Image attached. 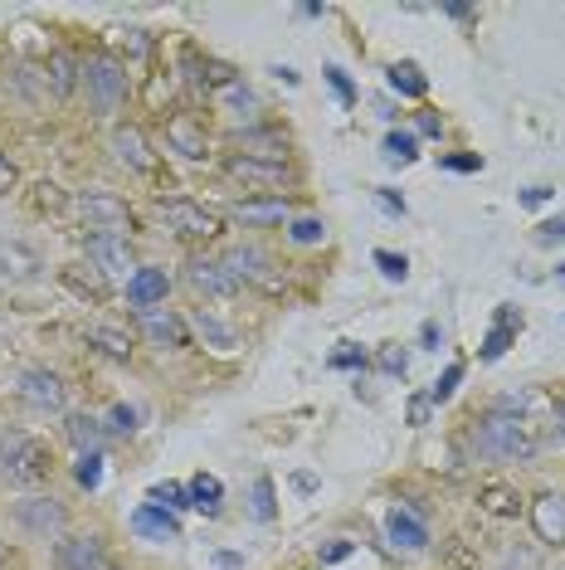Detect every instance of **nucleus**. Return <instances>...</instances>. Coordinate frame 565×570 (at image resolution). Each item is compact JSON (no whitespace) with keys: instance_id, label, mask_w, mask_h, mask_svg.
<instances>
[{"instance_id":"f257e3e1","label":"nucleus","mask_w":565,"mask_h":570,"mask_svg":"<svg viewBox=\"0 0 565 570\" xmlns=\"http://www.w3.org/2000/svg\"><path fill=\"white\" fill-rule=\"evenodd\" d=\"M473 449H478V459H493V463H526L542 449V430H536V420H526V414L493 405V414H483V420L473 424Z\"/></svg>"},{"instance_id":"f03ea898","label":"nucleus","mask_w":565,"mask_h":570,"mask_svg":"<svg viewBox=\"0 0 565 570\" xmlns=\"http://www.w3.org/2000/svg\"><path fill=\"white\" fill-rule=\"evenodd\" d=\"M49 473V453L40 439L30 434H6L0 439V478H10V483H40Z\"/></svg>"},{"instance_id":"7ed1b4c3","label":"nucleus","mask_w":565,"mask_h":570,"mask_svg":"<svg viewBox=\"0 0 565 570\" xmlns=\"http://www.w3.org/2000/svg\"><path fill=\"white\" fill-rule=\"evenodd\" d=\"M79 73H83V88H88V98H93L98 112H118V108H122V98H127V73H122L118 59L93 55Z\"/></svg>"},{"instance_id":"20e7f679","label":"nucleus","mask_w":565,"mask_h":570,"mask_svg":"<svg viewBox=\"0 0 565 570\" xmlns=\"http://www.w3.org/2000/svg\"><path fill=\"white\" fill-rule=\"evenodd\" d=\"M380 531H385V541L405 556H419L424 547H429V527H424L415 502H390V508L380 512Z\"/></svg>"},{"instance_id":"39448f33","label":"nucleus","mask_w":565,"mask_h":570,"mask_svg":"<svg viewBox=\"0 0 565 570\" xmlns=\"http://www.w3.org/2000/svg\"><path fill=\"white\" fill-rule=\"evenodd\" d=\"M79 215L93 235H127V225H132V210H127L112 190H88V196H79Z\"/></svg>"},{"instance_id":"423d86ee","label":"nucleus","mask_w":565,"mask_h":570,"mask_svg":"<svg viewBox=\"0 0 565 570\" xmlns=\"http://www.w3.org/2000/svg\"><path fill=\"white\" fill-rule=\"evenodd\" d=\"M161 215H166V225L186 239H215L220 235V215L205 210V205H196V200H161Z\"/></svg>"},{"instance_id":"0eeeda50","label":"nucleus","mask_w":565,"mask_h":570,"mask_svg":"<svg viewBox=\"0 0 565 570\" xmlns=\"http://www.w3.org/2000/svg\"><path fill=\"white\" fill-rule=\"evenodd\" d=\"M127 527H132L141 541H151V547H176V541H181V522H176L166 508H157V502H141V508H132Z\"/></svg>"},{"instance_id":"6e6552de","label":"nucleus","mask_w":565,"mask_h":570,"mask_svg":"<svg viewBox=\"0 0 565 570\" xmlns=\"http://www.w3.org/2000/svg\"><path fill=\"white\" fill-rule=\"evenodd\" d=\"M88 258L102 268L108 278H132L137 264H132V244L127 235H88Z\"/></svg>"},{"instance_id":"1a4fd4ad","label":"nucleus","mask_w":565,"mask_h":570,"mask_svg":"<svg viewBox=\"0 0 565 570\" xmlns=\"http://www.w3.org/2000/svg\"><path fill=\"white\" fill-rule=\"evenodd\" d=\"M16 391H20L24 405H34V410H63V381L54 371H44V366L20 371Z\"/></svg>"},{"instance_id":"9d476101","label":"nucleus","mask_w":565,"mask_h":570,"mask_svg":"<svg viewBox=\"0 0 565 570\" xmlns=\"http://www.w3.org/2000/svg\"><path fill=\"white\" fill-rule=\"evenodd\" d=\"M59 570H118L102 537H69L59 547Z\"/></svg>"},{"instance_id":"9b49d317","label":"nucleus","mask_w":565,"mask_h":570,"mask_svg":"<svg viewBox=\"0 0 565 570\" xmlns=\"http://www.w3.org/2000/svg\"><path fill=\"white\" fill-rule=\"evenodd\" d=\"M317 561H323V570H380L376 556H370L361 541H351V537H331V541H323Z\"/></svg>"},{"instance_id":"f8f14e48","label":"nucleus","mask_w":565,"mask_h":570,"mask_svg":"<svg viewBox=\"0 0 565 570\" xmlns=\"http://www.w3.org/2000/svg\"><path fill=\"white\" fill-rule=\"evenodd\" d=\"M16 522L30 527L34 537H59L69 517H63V508L54 498H24V502H16Z\"/></svg>"},{"instance_id":"ddd939ff","label":"nucleus","mask_w":565,"mask_h":570,"mask_svg":"<svg viewBox=\"0 0 565 570\" xmlns=\"http://www.w3.org/2000/svg\"><path fill=\"white\" fill-rule=\"evenodd\" d=\"M532 531L546 547H565V498L561 492H542L532 502Z\"/></svg>"},{"instance_id":"4468645a","label":"nucleus","mask_w":565,"mask_h":570,"mask_svg":"<svg viewBox=\"0 0 565 570\" xmlns=\"http://www.w3.org/2000/svg\"><path fill=\"white\" fill-rule=\"evenodd\" d=\"M166 293H171V278H166V268H137V274L127 278V303H132L137 313H151V307H161Z\"/></svg>"},{"instance_id":"2eb2a0df","label":"nucleus","mask_w":565,"mask_h":570,"mask_svg":"<svg viewBox=\"0 0 565 570\" xmlns=\"http://www.w3.org/2000/svg\"><path fill=\"white\" fill-rule=\"evenodd\" d=\"M196 332L205 336V346H210V352H220V356H235L239 346H244V336H239V327H229V322H220L215 313H205V307H196Z\"/></svg>"},{"instance_id":"dca6fc26","label":"nucleus","mask_w":565,"mask_h":570,"mask_svg":"<svg viewBox=\"0 0 565 570\" xmlns=\"http://www.w3.org/2000/svg\"><path fill=\"white\" fill-rule=\"evenodd\" d=\"M517 332H522V313L517 307H497V322H493V332L483 336V361H503V352L512 342H517Z\"/></svg>"},{"instance_id":"f3484780","label":"nucleus","mask_w":565,"mask_h":570,"mask_svg":"<svg viewBox=\"0 0 565 570\" xmlns=\"http://www.w3.org/2000/svg\"><path fill=\"white\" fill-rule=\"evenodd\" d=\"M186 278H190V288L196 293H210V297H229L239 288V283L225 274V264H210V258H196V264L186 268Z\"/></svg>"},{"instance_id":"a211bd4d","label":"nucleus","mask_w":565,"mask_h":570,"mask_svg":"<svg viewBox=\"0 0 565 570\" xmlns=\"http://www.w3.org/2000/svg\"><path fill=\"white\" fill-rule=\"evenodd\" d=\"M141 317V332L151 336V342L161 346H186V322L176 313H161V307H151V313H137Z\"/></svg>"},{"instance_id":"6ab92c4d","label":"nucleus","mask_w":565,"mask_h":570,"mask_svg":"<svg viewBox=\"0 0 565 570\" xmlns=\"http://www.w3.org/2000/svg\"><path fill=\"white\" fill-rule=\"evenodd\" d=\"M40 268H44L40 254L24 249L20 239H6V244H0V274H6V278H34Z\"/></svg>"},{"instance_id":"aec40b11","label":"nucleus","mask_w":565,"mask_h":570,"mask_svg":"<svg viewBox=\"0 0 565 570\" xmlns=\"http://www.w3.org/2000/svg\"><path fill=\"white\" fill-rule=\"evenodd\" d=\"M112 151H118V161H122V166H132V171H151L147 137H141L137 127H118V132H112Z\"/></svg>"},{"instance_id":"412c9836","label":"nucleus","mask_w":565,"mask_h":570,"mask_svg":"<svg viewBox=\"0 0 565 570\" xmlns=\"http://www.w3.org/2000/svg\"><path fill=\"white\" fill-rule=\"evenodd\" d=\"M385 83H390L400 98H424V94H429V79H424V69L415 59L390 63V69H385Z\"/></svg>"},{"instance_id":"4be33fe9","label":"nucleus","mask_w":565,"mask_h":570,"mask_svg":"<svg viewBox=\"0 0 565 570\" xmlns=\"http://www.w3.org/2000/svg\"><path fill=\"white\" fill-rule=\"evenodd\" d=\"M186 492H190V508L205 512V517H215V512H220V502H225V483L215 473H196L186 483Z\"/></svg>"},{"instance_id":"5701e85b","label":"nucleus","mask_w":565,"mask_h":570,"mask_svg":"<svg viewBox=\"0 0 565 570\" xmlns=\"http://www.w3.org/2000/svg\"><path fill=\"white\" fill-rule=\"evenodd\" d=\"M249 517L254 522H274L278 517V488H274V478L268 473H259L249 483Z\"/></svg>"},{"instance_id":"b1692460","label":"nucleus","mask_w":565,"mask_h":570,"mask_svg":"<svg viewBox=\"0 0 565 570\" xmlns=\"http://www.w3.org/2000/svg\"><path fill=\"white\" fill-rule=\"evenodd\" d=\"M235 215L244 225H282L288 219V200H244L235 205Z\"/></svg>"},{"instance_id":"393cba45","label":"nucleus","mask_w":565,"mask_h":570,"mask_svg":"<svg viewBox=\"0 0 565 570\" xmlns=\"http://www.w3.org/2000/svg\"><path fill=\"white\" fill-rule=\"evenodd\" d=\"M69 439L79 453H98L102 444V420H93V414H69Z\"/></svg>"},{"instance_id":"a878e982","label":"nucleus","mask_w":565,"mask_h":570,"mask_svg":"<svg viewBox=\"0 0 565 570\" xmlns=\"http://www.w3.org/2000/svg\"><path fill=\"white\" fill-rule=\"evenodd\" d=\"M380 157L390 161V166H409V161H419V141H415V132H385V141H380Z\"/></svg>"},{"instance_id":"bb28decb","label":"nucleus","mask_w":565,"mask_h":570,"mask_svg":"<svg viewBox=\"0 0 565 570\" xmlns=\"http://www.w3.org/2000/svg\"><path fill=\"white\" fill-rule=\"evenodd\" d=\"M220 264H225V274L235 278V283H239V278H259V274H264V268H259V264H264V254H259V249H229Z\"/></svg>"},{"instance_id":"cd10ccee","label":"nucleus","mask_w":565,"mask_h":570,"mask_svg":"<svg viewBox=\"0 0 565 570\" xmlns=\"http://www.w3.org/2000/svg\"><path fill=\"white\" fill-rule=\"evenodd\" d=\"M229 171L244 176V180H282V176H288V166H282V161H254V157H235V161H229Z\"/></svg>"},{"instance_id":"c85d7f7f","label":"nucleus","mask_w":565,"mask_h":570,"mask_svg":"<svg viewBox=\"0 0 565 570\" xmlns=\"http://www.w3.org/2000/svg\"><path fill=\"white\" fill-rule=\"evenodd\" d=\"M166 137H171L176 147H181V157H190V161L205 157V137L196 132V122H190V118H176V122H171V132H166Z\"/></svg>"},{"instance_id":"c756f323","label":"nucleus","mask_w":565,"mask_h":570,"mask_svg":"<svg viewBox=\"0 0 565 570\" xmlns=\"http://www.w3.org/2000/svg\"><path fill=\"white\" fill-rule=\"evenodd\" d=\"M288 239H293V244H323V239H327V225H323L317 215L288 219Z\"/></svg>"},{"instance_id":"7c9ffc66","label":"nucleus","mask_w":565,"mask_h":570,"mask_svg":"<svg viewBox=\"0 0 565 570\" xmlns=\"http://www.w3.org/2000/svg\"><path fill=\"white\" fill-rule=\"evenodd\" d=\"M147 502H157V508H166V512H181V508H190V492L181 483H157L147 492Z\"/></svg>"},{"instance_id":"2f4dec72","label":"nucleus","mask_w":565,"mask_h":570,"mask_svg":"<svg viewBox=\"0 0 565 570\" xmlns=\"http://www.w3.org/2000/svg\"><path fill=\"white\" fill-rule=\"evenodd\" d=\"M376 258V268H380V278H390V283H405L409 278V258L405 254H390V249H376L370 254Z\"/></svg>"},{"instance_id":"473e14b6","label":"nucleus","mask_w":565,"mask_h":570,"mask_svg":"<svg viewBox=\"0 0 565 570\" xmlns=\"http://www.w3.org/2000/svg\"><path fill=\"white\" fill-rule=\"evenodd\" d=\"M73 478H79V488L98 492L102 488V453H79V469H73Z\"/></svg>"},{"instance_id":"72a5a7b5","label":"nucleus","mask_w":565,"mask_h":570,"mask_svg":"<svg viewBox=\"0 0 565 570\" xmlns=\"http://www.w3.org/2000/svg\"><path fill=\"white\" fill-rule=\"evenodd\" d=\"M458 381H464V366H458V361H454V366H444V375L429 385V405H444V400L458 391Z\"/></svg>"},{"instance_id":"f704fd0d","label":"nucleus","mask_w":565,"mask_h":570,"mask_svg":"<svg viewBox=\"0 0 565 570\" xmlns=\"http://www.w3.org/2000/svg\"><path fill=\"white\" fill-rule=\"evenodd\" d=\"M327 83H331V94H337L341 98V108H351V102H356V83L351 79H346V69H337V63H327Z\"/></svg>"},{"instance_id":"c9c22d12","label":"nucleus","mask_w":565,"mask_h":570,"mask_svg":"<svg viewBox=\"0 0 565 570\" xmlns=\"http://www.w3.org/2000/svg\"><path fill=\"white\" fill-rule=\"evenodd\" d=\"M49 73H54V94L63 98L73 88V59L69 55H49Z\"/></svg>"},{"instance_id":"e433bc0d","label":"nucleus","mask_w":565,"mask_h":570,"mask_svg":"<svg viewBox=\"0 0 565 570\" xmlns=\"http://www.w3.org/2000/svg\"><path fill=\"white\" fill-rule=\"evenodd\" d=\"M102 430H108V434H132V430H137V410H132V405H112Z\"/></svg>"},{"instance_id":"4c0bfd02","label":"nucleus","mask_w":565,"mask_h":570,"mask_svg":"<svg viewBox=\"0 0 565 570\" xmlns=\"http://www.w3.org/2000/svg\"><path fill=\"white\" fill-rule=\"evenodd\" d=\"M380 371L385 375H405L409 371V352H405V346H385V352H380Z\"/></svg>"},{"instance_id":"58836bf2","label":"nucleus","mask_w":565,"mask_h":570,"mask_svg":"<svg viewBox=\"0 0 565 570\" xmlns=\"http://www.w3.org/2000/svg\"><path fill=\"white\" fill-rule=\"evenodd\" d=\"M536 244H565V215L561 219H546V225H536Z\"/></svg>"},{"instance_id":"ea45409f","label":"nucleus","mask_w":565,"mask_h":570,"mask_svg":"<svg viewBox=\"0 0 565 570\" xmlns=\"http://www.w3.org/2000/svg\"><path fill=\"white\" fill-rule=\"evenodd\" d=\"M93 342H102V346H108V352H112V356H127V352H132V346H127V336H118V332H108V327H93Z\"/></svg>"},{"instance_id":"a19ab883","label":"nucleus","mask_w":565,"mask_h":570,"mask_svg":"<svg viewBox=\"0 0 565 570\" xmlns=\"http://www.w3.org/2000/svg\"><path fill=\"white\" fill-rule=\"evenodd\" d=\"M526 210H536V205H546V200H556V186H526L522 196H517Z\"/></svg>"},{"instance_id":"79ce46f5","label":"nucleus","mask_w":565,"mask_h":570,"mask_svg":"<svg viewBox=\"0 0 565 570\" xmlns=\"http://www.w3.org/2000/svg\"><path fill=\"white\" fill-rule=\"evenodd\" d=\"M331 366L346 371V366H366V352H356L351 342H341V352H331Z\"/></svg>"},{"instance_id":"37998d69","label":"nucleus","mask_w":565,"mask_h":570,"mask_svg":"<svg viewBox=\"0 0 565 570\" xmlns=\"http://www.w3.org/2000/svg\"><path fill=\"white\" fill-rule=\"evenodd\" d=\"M419 342H424V346H429V352H439V342H444L439 322H424V327H419Z\"/></svg>"},{"instance_id":"c03bdc74","label":"nucleus","mask_w":565,"mask_h":570,"mask_svg":"<svg viewBox=\"0 0 565 570\" xmlns=\"http://www.w3.org/2000/svg\"><path fill=\"white\" fill-rule=\"evenodd\" d=\"M448 171H483V157H444Z\"/></svg>"},{"instance_id":"a18cd8bd","label":"nucleus","mask_w":565,"mask_h":570,"mask_svg":"<svg viewBox=\"0 0 565 570\" xmlns=\"http://www.w3.org/2000/svg\"><path fill=\"white\" fill-rule=\"evenodd\" d=\"M415 127H419L424 137H439V118H434V112H419V122H415Z\"/></svg>"},{"instance_id":"49530a36","label":"nucleus","mask_w":565,"mask_h":570,"mask_svg":"<svg viewBox=\"0 0 565 570\" xmlns=\"http://www.w3.org/2000/svg\"><path fill=\"white\" fill-rule=\"evenodd\" d=\"M10 186H16V166H10L6 157H0V196H6Z\"/></svg>"},{"instance_id":"de8ad7c7","label":"nucleus","mask_w":565,"mask_h":570,"mask_svg":"<svg viewBox=\"0 0 565 570\" xmlns=\"http://www.w3.org/2000/svg\"><path fill=\"white\" fill-rule=\"evenodd\" d=\"M376 200H380V205H385V210H390V215H405V200H395L390 190H376Z\"/></svg>"},{"instance_id":"09e8293b","label":"nucleus","mask_w":565,"mask_h":570,"mask_svg":"<svg viewBox=\"0 0 565 570\" xmlns=\"http://www.w3.org/2000/svg\"><path fill=\"white\" fill-rule=\"evenodd\" d=\"M215 566H225V570H239V566H244V556H235V551H215Z\"/></svg>"},{"instance_id":"8fccbe9b","label":"nucleus","mask_w":565,"mask_h":570,"mask_svg":"<svg viewBox=\"0 0 565 570\" xmlns=\"http://www.w3.org/2000/svg\"><path fill=\"white\" fill-rule=\"evenodd\" d=\"M424 414H429V395H424V400H415V405H409V420H415V424H424Z\"/></svg>"},{"instance_id":"3c124183","label":"nucleus","mask_w":565,"mask_h":570,"mask_svg":"<svg viewBox=\"0 0 565 570\" xmlns=\"http://www.w3.org/2000/svg\"><path fill=\"white\" fill-rule=\"evenodd\" d=\"M448 20H473V6H444Z\"/></svg>"},{"instance_id":"603ef678","label":"nucleus","mask_w":565,"mask_h":570,"mask_svg":"<svg viewBox=\"0 0 565 570\" xmlns=\"http://www.w3.org/2000/svg\"><path fill=\"white\" fill-rule=\"evenodd\" d=\"M293 488H298V492H313L317 478H313V473H298V478H293Z\"/></svg>"},{"instance_id":"864d4df0","label":"nucleus","mask_w":565,"mask_h":570,"mask_svg":"<svg viewBox=\"0 0 565 570\" xmlns=\"http://www.w3.org/2000/svg\"><path fill=\"white\" fill-rule=\"evenodd\" d=\"M556 434H561V444H565V400L556 405Z\"/></svg>"},{"instance_id":"5fc2aeb1","label":"nucleus","mask_w":565,"mask_h":570,"mask_svg":"<svg viewBox=\"0 0 565 570\" xmlns=\"http://www.w3.org/2000/svg\"><path fill=\"white\" fill-rule=\"evenodd\" d=\"M556 274H561V278H565V264H561V268H556Z\"/></svg>"}]
</instances>
